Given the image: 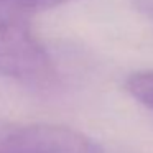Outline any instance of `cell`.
<instances>
[{
  "instance_id": "cell-2",
  "label": "cell",
  "mask_w": 153,
  "mask_h": 153,
  "mask_svg": "<svg viewBox=\"0 0 153 153\" xmlns=\"http://www.w3.org/2000/svg\"><path fill=\"white\" fill-rule=\"evenodd\" d=\"M125 87L130 96L153 110V71H140L127 77Z\"/></svg>"
},
{
  "instance_id": "cell-4",
  "label": "cell",
  "mask_w": 153,
  "mask_h": 153,
  "mask_svg": "<svg viewBox=\"0 0 153 153\" xmlns=\"http://www.w3.org/2000/svg\"><path fill=\"white\" fill-rule=\"evenodd\" d=\"M137 5H138L145 13L153 15V0H137Z\"/></svg>"
},
{
  "instance_id": "cell-1",
  "label": "cell",
  "mask_w": 153,
  "mask_h": 153,
  "mask_svg": "<svg viewBox=\"0 0 153 153\" xmlns=\"http://www.w3.org/2000/svg\"><path fill=\"white\" fill-rule=\"evenodd\" d=\"M27 15L0 2V74L25 86L48 87L56 79V69Z\"/></svg>"
},
{
  "instance_id": "cell-3",
  "label": "cell",
  "mask_w": 153,
  "mask_h": 153,
  "mask_svg": "<svg viewBox=\"0 0 153 153\" xmlns=\"http://www.w3.org/2000/svg\"><path fill=\"white\" fill-rule=\"evenodd\" d=\"M2 4L12 5L23 12H33V10H46V8L58 7L61 4H66L69 0H0Z\"/></svg>"
}]
</instances>
